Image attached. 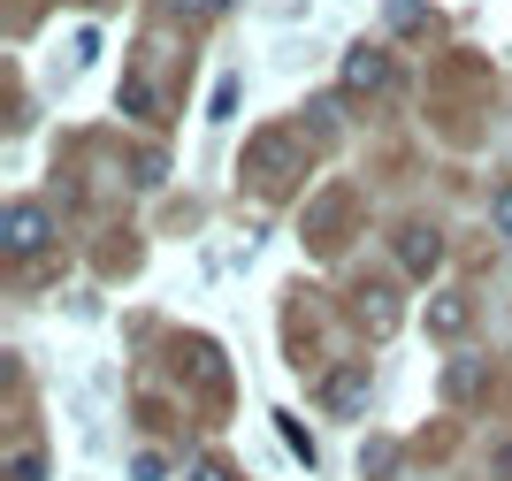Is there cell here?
Segmentation results:
<instances>
[{
    "label": "cell",
    "mask_w": 512,
    "mask_h": 481,
    "mask_svg": "<svg viewBox=\"0 0 512 481\" xmlns=\"http://www.w3.org/2000/svg\"><path fill=\"white\" fill-rule=\"evenodd\" d=\"M383 84H390L383 46H352V54H344V92H383Z\"/></svg>",
    "instance_id": "6da1fadb"
},
{
    "label": "cell",
    "mask_w": 512,
    "mask_h": 481,
    "mask_svg": "<svg viewBox=\"0 0 512 481\" xmlns=\"http://www.w3.org/2000/svg\"><path fill=\"white\" fill-rule=\"evenodd\" d=\"M39 245H46V214L31 207V199H23V207H8V252H16V260H31Z\"/></svg>",
    "instance_id": "7a4b0ae2"
},
{
    "label": "cell",
    "mask_w": 512,
    "mask_h": 481,
    "mask_svg": "<svg viewBox=\"0 0 512 481\" xmlns=\"http://www.w3.org/2000/svg\"><path fill=\"white\" fill-rule=\"evenodd\" d=\"M321 398L337 405V413H352V405H360V398H367V367H337V375L321 382Z\"/></svg>",
    "instance_id": "3957f363"
},
{
    "label": "cell",
    "mask_w": 512,
    "mask_h": 481,
    "mask_svg": "<svg viewBox=\"0 0 512 481\" xmlns=\"http://www.w3.org/2000/svg\"><path fill=\"white\" fill-rule=\"evenodd\" d=\"M467 321H474L467 298H436V306H428V329H436V336H459Z\"/></svg>",
    "instance_id": "277c9868"
},
{
    "label": "cell",
    "mask_w": 512,
    "mask_h": 481,
    "mask_svg": "<svg viewBox=\"0 0 512 481\" xmlns=\"http://www.w3.org/2000/svg\"><path fill=\"white\" fill-rule=\"evenodd\" d=\"M398 252H406V268H413V275H428L436 260H444V245H436L428 230H406V245H398Z\"/></svg>",
    "instance_id": "5b68a950"
},
{
    "label": "cell",
    "mask_w": 512,
    "mask_h": 481,
    "mask_svg": "<svg viewBox=\"0 0 512 481\" xmlns=\"http://www.w3.org/2000/svg\"><path fill=\"white\" fill-rule=\"evenodd\" d=\"M291 161V146H283V138H253V168H260V184H283L276 168Z\"/></svg>",
    "instance_id": "8992f818"
},
{
    "label": "cell",
    "mask_w": 512,
    "mask_h": 481,
    "mask_svg": "<svg viewBox=\"0 0 512 481\" xmlns=\"http://www.w3.org/2000/svg\"><path fill=\"white\" fill-rule=\"evenodd\" d=\"M360 314H367V329H375V336H390V329H398V306H390V291H367V306H360Z\"/></svg>",
    "instance_id": "52a82bcc"
},
{
    "label": "cell",
    "mask_w": 512,
    "mask_h": 481,
    "mask_svg": "<svg viewBox=\"0 0 512 481\" xmlns=\"http://www.w3.org/2000/svg\"><path fill=\"white\" fill-rule=\"evenodd\" d=\"M444 390H451V398H474V390H482V367H474V359H459V367L444 375Z\"/></svg>",
    "instance_id": "ba28073f"
},
{
    "label": "cell",
    "mask_w": 512,
    "mask_h": 481,
    "mask_svg": "<svg viewBox=\"0 0 512 481\" xmlns=\"http://www.w3.org/2000/svg\"><path fill=\"white\" fill-rule=\"evenodd\" d=\"M276 428H283V443H291V451H299L306 466L321 459V451H314V436H306V428H299V420H291V413H276Z\"/></svg>",
    "instance_id": "9c48e42d"
},
{
    "label": "cell",
    "mask_w": 512,
    "mask_h": 481,
    "mask_svg": "<svg viewBox=\"0 0 512 481\" xmlns=\"http://www.w3.org/2000/svg\"><path fill=\"white\" fill-rule=\"evenodd\" d=\"M123 107H130V115H153V84L146 77H123Z\"/></svg>",
    "instance_id": "30bf717a"
},
{
    "label": "cell",
    "mask_w": 512,
    "mask_h": 481,
    "mask_svg": "<svg viewBox=\"0 0 512 481\" xmlns=\"http://www.w3.org/2000/svg\"><path fill=\"white\" fill-rule=\"evenodd\" d=\"M169 474V459H161V451H138V459H130V481H161Z\"/></svg>",
    "instance_id": "8fae6325"
},
{
    "label": "cell",
    "mask_w": 512,
    "mask_h": 481,
    "mask_svg": "<svg viewBox=\"0 0 512 481\" xmlns=\"http://www.w3.org/2000/svg\"><path fill=\"white\" fill-rule=\"evenodd\" d=\"M390 23H398V31H421L428 16H421V0H390Z\"/></svg>",
    "instance_id": "7c38bea8"
},
{
    "label": "cell",
    "mask_w": 512,
    "mask_h": 481,
    "mask_svg": "<svg viewBox=\"0 0 512 481\" xmlns=\"http://www.w3.org/2000/svg\"><path fill=\"white\" fill-rule=\"evenodd\" d=\"M8 474H16V481H39L46 459H39V451H16V459H8Z\"/></svg>",
    "instance_id": "4fadbf2b"
},
{
    "label": "cell",
    "mask_w": 512,
    "mask_h": 481,
    "mask_svg": "<svg viewBox=\"0 0 512 481\" xmlns=\"http://www.w3.org/2000/svg\"><path fill=\"white\" fill-rule=\"evenodd\" d=\"M497 230H505V237H512V184H505V191H497Z\"/></svg>",
    "instance_id": "5bb4252c"
},
{
    "label": "cell",
    "mask_w": 512,
    "mask_h": 481,
    "mask_svg": "<svg viewBox=\"0 0 512 481\" xmlns=\"http://www.w3.org/2000/svg\"><path fill=\"white\" fill-rule=\"evenodd\" d=\"M192 481H230V466H222V459H207V466H192Z\"/></svg>",
    "instance_id": "9a60e30c"
},
{
    "label": "cell",
    "mask_w": 512,
    "mask_h": 481,
    "mask_svg": "<svg viewBox=\"0 0 512 481\" xmlns=\"http://www.w3.org/2000/svg\"><path fill=\"white\" fill-rule=\"evenodd\" d=\"M176 8H192V16H214V8H230V0H176Z\"/></svg>",
    "instance_id": "2e32d148"
}]
</instances>
